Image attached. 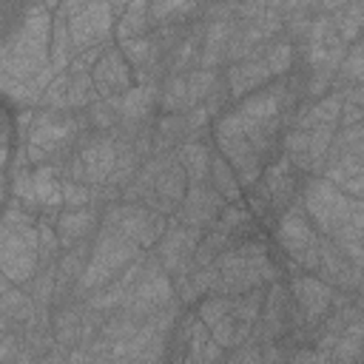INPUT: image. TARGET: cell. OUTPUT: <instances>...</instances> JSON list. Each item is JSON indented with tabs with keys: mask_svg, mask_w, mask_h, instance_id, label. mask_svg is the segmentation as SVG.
Masks as SVG:
<instances>
[{
	"mask_svg": "<svg viewBox=\"0 0 364 364\" xmlns=\"http://www.w3.org/2000/svg\"><path fill=\"white\" fill-rule=\"evenodd\" d=\"M57 3L26 6L0 46V77L34 80L51 65V31Z\"/></svg>",
	"mask_w": 364,
	"mask_h": 364,
	"instance_id": "obj_1",
	"label": "cell"
},
{
	"mask_svg": "<svg viewBox=\"0 0 364 364\" xmlns=\"http://www.w3.org/2000/svg\"><path fill=\"white\" fill-rule=\"evenodd\" d=\"M361 85H364V37H358L347 48V57L341 60V68L336 71V80H333L330 91L347 94V91H355Z\"/></svg>",
	"mask_w": 364,
	"mask_h": 364,
	"instance_id": "obj_28",
	"label": "cell"
},
{
	"mask_svg": "<svg viewBox=\"0 0 364 364\" xmlns=\"http://www.w3.org/2000/svg\"><path fill=\"white\" fill-rule=\"evenodd\" d=\"M82 307L85 301L80 299H68L51 307V327H54V338L57 347L71 353L74 347H80V333H82Z\"/></svg>",
	"mask_w": 364,
	"mask_h": 364,
	"instance_id": "obj_24",
	"label": "cell"
},
{
	"mask_svg": "<svg viewBox=\"0 0 364 364\" xmlns=\"http://www.w3.org/2000/svg\"><path fill=\"white\" fill-rule=\"evenodd\" d=\"M270 43L262 46L259 51H253L250 57H245V60H239V63H233V65L225 68V85H228V94H230L233 102H239V100L262 91L264 85L273 82V74H270V65H267V48H270Z\"/></svg>",
	"mask_w": 364,
	"mask_h": 364,
	"instance_id": "obj_15",
	"label": "cell"
},
{
	"mask_svg": "<svg viewBox=\"0 0 364 364\" xmlns=\"http://www.w3.org/2000/svg\"><path fill=\"white\" fill-rule=\"evenodd\" d=\"M119 100H122V97H114V100H97V102L85 111L91 131H97V134H114V131L119 128V122H122Z\"/></svg>",
	"mask_w": 364,
	"mask_h": 364,
	"instance_id": "obj_36",
	"label": "cell"
},
{
	"mask_svg": "<svg viewBox=\"0 0 364 364\" xmlns=\"http://www.w3.org/2000/svg\"><path fill=\"white\" fill-rule=\"evenodd\" d=\"M188 111V74H171L159 85V114Z\"/></svg>",
	"mask_w": 364,
	"mask_h": 364,
	"instance_id": "obj_34",
	"label": "cell"
},
{
	"mask_svg": "<svg viewBox=\"0 0 364 364\" xmlns=\"http://www.w3.org/2000/svg\"><path fill=\"white\" fill-rule=\"evenodd\" d=\"M68 9V28H71V46H74V57L94 48V46H105V43H117L114 40V9L111 3H65Z\"/></svg>",
	"mask_w": 364,
	"mask_h": 364,
	"instance_id": "obj_8",
	"label": "cell"
},
{
	"mask_svg": "<svg viewBox=\"0 0 364 364\" xmlns=\"http://www.w3.org/2000/svg\"><path fill=\"white\" fill-rule=\"evenodd\" d=\"M63 202L65 208H97V188L85 182L63 179Z\"/></svg>",
	"mask_w": 364,
	"mask_h": 364,
	"instance_id": "obj_40",
	"label": "cell"
},
{
	"mask_svg": "<svg viewBox=\"0 0 364 364\" xmlns=\"http://www.w3.org/2000/svg\"><path fill=\"white\" fill-rule=\"evenodd\" d=\"M338 191H344L353 199H364V159L347 156V154H327V162L318 173Z\"/></svg>",
	"mask_w": 364,
	"mask_h": 364,
	"instance_id": "obj_22",
	"label": "cell"
},
{
	"mask_svg": "<svg viewBox=\"0 0 364 364\" xmlns=\"http://www.w3.org/2000/svg\"><path fill=\"white\" fill-rule=\"evenodd\" d=\"M173 301H176L173 279L159 267V262L151 253V264H148L145 276L136 282V287L125 296V301L117 310L131 316V318H136V321H148L151 316H156L159 310H165Z\"/></svg>",
	"mask_w": 364,
	"mask_h": 364,
	"instance_id": "obj_9",
	"label": "cell"
},
{
	"mask_svg": "<svg viewBox=\"0 0 364 364\" xmlns=\"http://www.w3.org/2000/svg\"><path fill=\"white\" fill-rule=\"evenodd\" d=\"M151 31H154L151 28V3L136 0V3H128L125 11L117 17L114 40L122 43V40H131V37H148Z\"/></svg>",
	"mask_w": 364,
	"mask_h": 364,
	"instance_id": "obj_29",
	"label": "cell"
},
{
	"mask_svg": "<svg viewBox=\"0 0 364 364\" xmlns=\"http://www.w3.org/2000/svg\"><path fill=\"white\" fill-rule=\"evenodd\" d=\"M225 361H228V364H262V344H259L256 338H250V341H245V344L228 350Z\"/></svg>",
	"mask_w": 364,
	"mask_h": 364,
	"instance_id": "obj_41",
	"label": "cell"
},
{
	"mask_svg": "<svg viewBox=\"0 0 364 364\" xmlns=\"http://www.w3.org/2000/svg\"><path fill=\"white\" fill-rule=\"evenodd\" d=\"M34 364H68V353L65 350H51V353H46V355H40Z\"/></svg>",
	"mask_w": 364,
	"mask_h": 364,
	"instance_id": "obj_44",
	"label": "cell"
},
{
	"mask_svg": "<svg viewBox=\"0 0 364 364\" xmlns=\"http://www.w3.org/2000/svg\"><path fill=\"white\" fill-rule=\"evenodd\" d=\"M68 71L57 74L54 82L46 88L43 94V102H40V111H68Z\"/></svg>",
	"mask_w": 364,
	"mask_h": 364,
	"instance_id": "obj_39",
	"label": "cell"
},
{
	"mask_svg": "<svg viewBox=\"0 0 364 364\" xmlns=\"http://www.w3.org/2000/svg\"><path fill=\"white\" fill-rule=\"evenodd\" d=\"M361 350H364V313L347 324V330L341 333L330 358H333V364H361Z\"/></svg>",
	"mask_w": 364,
	"mask_h": 364,
	"instance_id": "obj_32",
	"label": "cell"
},
{
	"mask_svg": "<svg viewBox=\"0 0 364 364\" xmlns=\"http://www.w3.org/2000/svg\"><path fill=\"white\" fill-rule=\"evenodd\" d=\"M210 156H213V142L210 139H188L176 148V159L182 171L188 173L191 185L208 182L210 176Z\"/></svg>",
	"mask_w": 364,
	"mask_h": 364,
	"instance_id": "obj_27",
	"label": "cell"
},
{
	"mask_svg": "<svg viewBox=\"0 0 364 364\" xmlns=\"http://www.w3.org/2000/svg\"><path fill=\"white\" fill-rule=\"evenodd\" d=\"M355 316H361V310L355 307V299L350 301V304H341V307H333L327 316H324V321L310 333V347H316V350H321V353H333V347L338 344V338H341V333L347 330V324L355 318Z\"/></svg>",
	"mask_w": 364,
	"mask_h": 364,
	"instance_id": "obj_26",
	"label": "cell"
},
{
	"mask_svg": "<svg viewBox=\"0 0 364 364\" xmlns=\"http://www.w3.org/2000/svg\"><path fill=\"white\" fill-rule=\"evenodd\" d=\"M40 270V236L37 225L0 228V276L14 284H28Z\"/></svg>",
	"mask_w": 364,
	"mask_h": 364,
	"instance_id": "obj_7",
	"label": "cell"
},
{
	"mask_svg": "<svg viewBox=\"0 0 364 364\" xmlns=\"http://www.w3.org/2000/svg\"><path fill=\"white\" fill-rule=\"evenodd\" d=\"M37 310L40 307L34 304V299L28 296V290L23 284H14L9 279L0 282V321H3V330H23L34 318Z\"/></svg>",
	"mask_w": 364,
	"mask_h": 364,
	"instance_id": "obj_23",
	"label": "cell"
},
{
	"mask_svg": "<svg viewBox=\"0 0 364 364\" xmlns=\"http://www.w3.org/2000/svg\"><path fill=\"white\" fill-rule=\"evenodd\" d=\"M148 264H151V250H145V253H142L131 267H125L114 282H108L105 287L94 290V293L85 299V304L94 307V310H100V313H114V310L125 301V296L136 287V282L145 276Z\"/></svg>",
	"mask_w": 364,
	"mask_h": 364,
	"instance_id": "obj_20",
	"label": "cell"
},
{
	"mask_svg": "<svg viewBox=\"0 0 364 364\" xmlns=\"http://www.w3.org/2000/svg\"><path fill=\"white\" fill-rule=\"evenodd\" d=\"M287 333H293V296L284 279L267 284V296H264V307H262V318L256 324V341H279Z\"/></svg>",
	"mask_w": 364,
	"mask_h": 364,
	"instance_id": "obj_12",
	"label": "cell"
},
{
	"mask_svg": "<svg viewBox=\"0 0 364 364\" xmlns=\"http://www.w3.org/2000/svg\"><path fill=\"white\" fill-rule=\"evenodd\" d=\"M119 111H122V122L128 125H145L151 119H156L159 114V85H148V82H136L122 100H119Z\"/></svg>",
	"mask_w": 364,
	"mask_h": 364,
	"instance_id": "obj_25",
	"label": "cell"
},
{
	"mask_svg": "<svg viewBox=\"0 0 364 364\" xmlns=\"http://www.w3.org/2000/svg\"><path fill=\"white\" fill-rule=\"evenodd\" d=\"M208 182L225 196V202H242V199H245V188H242L236 171H233L230 162L216 151V145H213V156H210V176H208Z\"/></svg>",
	"mask_w": 364,
	"mask_h": 364,
	"instance_id": "obj_31",
	"label": "cell"
},
{
	"mask_svg": "<svg viewBox=\"0 0 364 364\" xmlns=\"http://www.w3.org/2000/svg\"><path fill=\"white\" fill-rule=\"evenodd\" d=\"M68 77H71V74H68ZM97 100H100V94H97V85H94V77H91V74H77V77L68 80V111L82 114V111H88Z\"/></svg>",
	"mask_w": 364,
	"mask_h": 364,
	"instance_id": "obj_37",
	"label": "cell"
},
{
	"mask_svg": "<svg viewBox=\"0 0 364 364\" xmlns=\"http://www.w3.org/2000/svg\"><path fill=\"white\" fill-rule=\"evenodd\" d=\"M276 239L284 250V259L299 273H316L321 264V233L310 222L304 202H293L276 222Z\"/></svg>",
	"mask_w": 364,
	"mask_h": 364,
	"instance_id": "obj_5",
	"label": "cell"
},
{
	"mask_svg": "<svg viewBox=\"0 0 364 364\" xmlns=\"http://www.w3.org/2000/svg\"><path fill=\"white\" fill-rule=\"evenodd\" d=\"M313 276H318L321 282H327L330 287H336V290H344V293H358V290H364V273L344 256V250L333 242V239H321V264H318V270L313 273Z\"/></svg>",
	"mask_w": 364,
	"mask_h": 364,
	"instance_id": "obj_19",
	"label": "cell"
},
{
	"mask_svg": "<svg viewBox=\"0 0 364 364\" xmlns=\"http://www.w3.org/2000/svg\"><path fill=\"white\" fill-rule=\"evenodd\" d=\"M26 290H28V296L34 299L37 307L51 310L54 301H57V264H43V267L34 273V279L26 284Z\"/></svg>",
	"mask_w": 364,
	"mask_h": 364,
	"instance_id": "obj_35",
	"label": "cell"
},
{
	"mask_svg": "<svg viewBox=\"0 0 364 364\" xmlns=\"http://www.w3.org/2000/svg\"><path fill=\"white\" fill-rule=\"evenodd\" d=\"M63 250L91 242L102 228V210L100 208H63V213L54 222Z\"/></svg>",
	"mask_w": 364,
	"mask_h": 364,
	"instance_id": "obj_21",
	"label": "cell"
},
{
	"mask_svg": "<svg viewBox=\"0 0 364 364\" xmlns=\"http://www.w3.org/2000/svg\"><path fill=\"white\" fill-rule=\"evenodd\" d=\"M37 236H40V267L43 264H57V259L63 256V245H60L54 222L37 219Z\"/></svg>",
	"mask_w": 364,
	"mask_h": 364,
	"instance_id": "obj_38",
	"label": "cell"
},
{
	"mask_svg": "<svg viewBox=\"0 0 364 364\" xmlns=\"http://www.w3.org/2000/svg\"><path fill=\"white\" fill-rule=\"evenodd\" d=\"M347 11L355 17V23L364 28V3H347Z\"/></svg>",
	"mask_w": 364,
	"mask_h": 364,
	"instance_id": "obj_45",
	"label": "cell"
},
{
	"mask_svg": "<svg viewBox=\"0 0 364 364\" xmlns=\"http://www.w3.org/2000/svg\"><path fill=\"white\" fill-rule=\"evenodd\" d=\"M94 77V85H97V94L100 100H114V97H125L134 85H136V74L131 68V63L122 57L119 46H108V51L102 54V60L94 65L91 71Z\"/></svg>",
	"mask_w": 364,
	"mask_h": 364,
	"instance_id": "obj_17",
	"label": "cell"
},
{
	"mask_svg": "<svg viewBox=\"0 0 364 364\" xmlns=\"http://www.w3.org/2000/svg\"><path fill=\"white\" fill-rule=\"evenodd\" d=\"M156 159H159V165H156L154 188L142 199V205L151 208V210H156V213H162V216H168V219H173L176 210H179V205H182V199H185V193H188V185L191 182H188V173L182 171V165L176 159V151L156 154Z\"/></svg>",
	"mask_w": 364,
	"mask_h": 364,
	"instance_id": "obj_11",
	"label": "cell"
},
{
	"mask_svg": "<svg viewBox=\"0 0 364 364\" xmlns=\"http://www.w3.org/2000/svg\"><path fill=\"white\" fill-rule=\"evenodd\" d=\"M171 219L145 208V205H134V202H114L102 210V228H111L122 236H128L131 242H136L142 250H154L156 242L165 236Z\"/></svg>",
	"mask_w": 364,
	"mask_h": 364,
	"instance_id": "obj_6",
	"label": "cell"
},
{
	"mask_svg": "<svg viewBox=\"0 0 364 364\" xmlns=\"http://www.w3.org/2000/svg\"><path fill=\"white\" fill-rule=\"evenodd\" d=\"M287 364H333V358L316 347H299V350H293Z\"/></svg>",
	"mask_w": 364,
	"mask_h": 364,
	"instance_id": "obj_42",
	"label": "cell"
},
{
	"mask_svg": "<svg viewBox=\"0 0 364 364\" xmlns=\"http://www.w3.org/2000/svg\"><path fill=\"white\" fill-rule=\"evenodd\" d=\"M193 310H196L199 321L210 330V336H213L225 350L239 347V321H236V316H233V299H230V296L210 293V296H205Z\"/></svg>",
	"mask_w": 364,
	"mask_h": 364,
	"instance_id": "obj_18",
	"label": "cell"
},
{
	"mask_svg": "<svg viewBox=\"0 0 364 364\" xmlns=\"http://www.w3.org/2000/svg\"><path fill=\"white\" fill-rule=\"evenodd\" d=\"M361 122H364V111H361L355 102H350V100L344 97V108H341L338 128H350V125H361Z\"/></svg>",
	"mask_w": 364,
	"mask_h": 364,
	"instance_id": "obj_43",
	"label": "cell"
},
{
	"mask_svg": "<svg viewBox=\"0 0 364 364\" xmlns=\"http://www.w3.org/2000/svg\"><path fill=\"white\" fill-rule=\"evenodd\" d=\"M71 60H74V46H71V28H68V9L65 3H57L54 31H51V65L57 71H68Z\"/></svg>",
	"mask_w": 364,
	"mask_h": 364,
	"instance_id": "obj_30",
	"label": "cell"
},
{
	"mask_svg": "<svg viewBox=\"0 0 364 364\" xmlns=\"http://www.w3.org/2000/svg\"><path fill=\"white\" fill-rule=\"evenodd\" d=\"M202 239H205V230L188 228V225H179L176 219H171L165 236L156 242V247H154L151 253H154V259L159 262V267H162L171 279H179V276H185V273H191Z\"/></svg>",
	"mask_w": 364,
	"mask_h": 364,
	"instance_id": "obj_10",
	"label": "cell"
},
{
	"mask_svg": "<svg viewBox=\"0 0 364 364\" xmlns=\"http://www.w3.org/2000/svg\"><path fill=\"white\" fill-rule=\"evenodd\" d=\"M361 364H364V350H361Z\"/></svg>",
	"mask_w": 364,
	"mask_h": 364,
	"instance_id": "obj_47",
	"label": "cell"
},
{
	"mask_svg": "<svg viewBox=\"0 0 364 364\" xmlns=\"http://www.w3.org/2000/svg\"><path fill=\"white\" fill-rule=\"evenodd\" d=\"M225 196L210 185V182H199V185H188V193L176 210V222L188 225V228H199V230H210L219 219V213L225 210Z\"/></svg>",
	"mask_w": 364,
	"mask_h": 364,
	"instance_id": "obj_16",
	"label": "cell"
},
{
	"mask_svg": "<svg viewBox=\"0 0 364 364\" xmlns=\"http://www.w3.org/2000/svg\"><path fill=\"white\" fill-rule=\"evenodd\" d=\"M301 202L316 230L333 242L364 239V199H353L321 176H307Z\"/></svg>",
	"mask_w": 364,
	"mask_h": 364,
	"instance_id": "obj_2",
	"label": "cell"
},
{
	"mask_svg": "<svg viewBox=\"0 0 364 364\" xmlns=\"http://www.w3.org/2000/svg\"><path fill=\"white\" fill-rule=\"evenodd\" d=\"M216 267H219V284H216L219 296H242L282 279V267L270 256L267 242L262 236L228 247L216 259Z\"/></svg>",
	"mask_w": 364,
	"mask_h": 364,
	"instance_id": "obj_3",
	"label": "cell"
},
{
	"mask_svg": "<svg viewBox=\"0 0 364 364\" xmlns=\"http://www.w3.org/2000/svg\"><path fill=\"white\" fill-rule=\"evenodd\" d=\"M145 250L131 242L128 236L111 230V228H100V233L94 236V245H91V259H88V267L85 273L80 276L77 287H74V299L85 301L94 290L105 287L108 282H114L125 267H131Z\"/></svg>",
	"mask_w": 364,
	"mask_h": 364,
	"instance_id": "obj_4",
	"label": "cell"
},
{
	"mask_svg": "<svg viewBox=\"0 0 364 364\" xmlns=\"http://www.w3.org/2000/svg\"><path fill=\"white\" fill-rule=\"evenodd\" d=\"M344 97H347L350 102H355V105H358V108L364 111V85H361V88H355V91H347Z\"/></svg>",
	"mask_w": 364,
	"mask_h": 364,
	"instance_id": "obj_46",
	"label": "cell"
},
{
	"mask_svg": "<svg viewBox=\"0 0 364 364\" xmlns=\"http://www.w3.org/2000/svg\"><path fill=\"white\" fill-rule=\"evenodd\" d=\"M202 14L199 3H171V0H159L151 3V28H168V26H182L193 17Z\"/></svg>",
	"mask_w": 364,
	"mask_h": 364,
	"instance_id": "obj_33",
	"label": "cell"
},
{
	"mask_svg": "<svg viewBox=\"0 0 364 364\" xmlns=\"http://www.w3.org/2000/svg\"><path fill=\"white\" fill-rule=\"evenodd\" d=\"M77 154L82 159L85 168V185H105L117 168V139L114 134H97V131H85L77 142Z\"/></svg>",
	"mask_w": 364,
	"mask_h": 364,
	"instance_id": "obj_14",
	"label": "cell"
},
{
	"mask_svg": "<svg viewBox=\"0 0 364 364\" xmlns=\"http://www.w3.org/2000/svg\"><path fill=\"white\" fill-rule=\"evenodd\" d=\"M219 364H228V361H219Z\"/></svg>",
	"mask_w": 364,
	"mask_h": 364,
	"instance_id": "obj_48",
	"label": "cell"
},
{
	"mask_svg": "<svg viewBox=\"0 0 364 364\" xmlns=\"http://www.w3.org/2000/svg\"><path fill=\"white\" fill-rule=\"evenodd\" d=\"M259 182L264 185V191H267V196H270L273 213L282 216L293 202L301 199V188H304L307 176H304L284 154H279V156L264 168V173H262Z\"/></svg>",
	"mask_w": 364,
	"mask_h": 364,
	"instance_id": "obj_13",
	"label": "cell"
}]
</instances>
